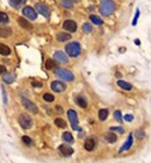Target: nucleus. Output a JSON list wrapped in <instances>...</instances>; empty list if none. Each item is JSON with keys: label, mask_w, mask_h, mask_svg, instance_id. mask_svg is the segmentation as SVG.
<instances>
[{"label": "nucleus", "mask_w": 151, "mask_h": 163, "mask_svg": "<svg viewBox=\"0 0 151 163\" xmlns=\"http://www.w3.org/2000/svg\"><path fill=\"white\" fill-rule=\"evenodd\" d=\"M35 9H36V12H37V13L42 14V15H43V17H45V18H49V17H50V14H51L50 8H49L45 4H42V2H37V4L35 5Z\"/></svg>", "instance_id": "obj_7"}, {"label": "nucleus", "mask_w": 151, "mask_h": 163, "mask_svg": "<svg viewBox=\"0 0 151 163\" xmlns=\"http://www.w3.org/2000/svg\"><path fill=\"white\" fill-rule=\"evenodd\" d=\"M63 28L65 30H68L69 33H75L77 30V23L73 20H65L63 23Z\"/></svg>", "instance_id": "obj_11"}, {"label": "nucleus", "mask_w": 151, "mask_h": 163, "mask_svg": "<svg viewBox=\"0 0 151 163\" xmlns=\"http://www.w3.org/2000/svg\"><path fill=\"white\" fill-rule=\"evenodd\" d=\"M58 150H59V153H60L63 156H65V157H69V156H71V155L73 154V148L68 145H60L58 147Z\"/></svg>", "instance_id": "obj_9"}, {"label": "nucleus", "mask_w": 151, "mask_h": 163, "mask_svg": "<svg viewBox=\"0 0 151 163\" xmlns=\"http://www.w3.org/2000/svg\"><path fill=\"white\" fill-rule=\"evenodd\" d=\"M62 138H63V140H64L65 142H68V143H72V142H73V136H72V134H71L70 132H64L63 135H62Z\"/></svg>", "instance_id": "obj_24"}, {"label": "nucleus", "mask_w": 151, "mask_h": 163, "mask_svg": "<svg viewBox=\"0 0 151 163\" xmlns=\"http://www.w3.org/2000/svg\"><path fill=\"white\" fill-rule=\"evenodd\" d=\"M109 129H111V132H117L119 134H123V133H124V129H123L122 127H120V126L119 127L113 126V127H111Z\"/></svg>", "instance_id": "obj_33"}, {"label": "nucleus", "mask_w": 151, "mask_h": 163, "mask_svg": "<svg viewBox=\"0 0 151 163\" xmlns=\"http://www.w3.org/2000/svg\"><path fill=\"white\" fill-rule=\"evenodd\" d=\"M135 44L136 46H141V41L139 40H135Z\"/></svg>", "instance_id": "obj_43"}, {"label": "nucleus", "mask_w": 151, "mask_h": 163, "mask_svg": "<svg viewBox=\"0 0 151 163\" xmlns=\"http://www.w3.org/2000/svg\"><path fill=\"white\" fill-rule=\"evenodd\" d=\"M90 19H91V21H92L94 25H98V26H101V25H104V21H102V19H100L99 17L94 15V14H92V15L90 17Z\"/></svg>", "instance_id": "obj_26"}, {"label": "nucleus", "mask_w": 151, "mask_h": 163, "mask_svg": "<svg viewBox=\"0 0 151 163\" xmlns=\"http://www.w3.org/2000/svg\"><path fill=\"white\" fill-rule=\"evenodd\" d=\"M65 51L70 57H78L81 51L80 43L79 42H70L69 44L65 46Z\"/></svg>", "instance_id": "obj_2"}, {"label": "nucleus", "mask_w": 151, "mask_h": 163, "mask_svg": "<svg viewBox=\"0 0 151 163\" xmlns=\"http://www.w3.org/2000/svg\"><path fill=\"white\" fill-rule=\"evenodd\" d=\"M22 14H23L26 18L32 20V21H34V20L37 19V12H36V9H34L32 6H26V7L22 9Z\"/></svg>", "instance_id": "obj_6"}, {"label": "nucleus", "mask_w": 151, "mask_h": 163, "mask_svg": "<svg viewBox=\"0 0 151 163\" xmlns=\"http://www.w3.org/2000/svg\"><path fill=\"white\" fill-rule=\"evenodd\" d=\"M55 75L57 77H59L60 79H64V80H68V82H72L75 79V76L73 73L66 69H62V68H58L55 69Z\"/></svg>", "instance_id": "obj_3"}, {"label": "nucleus", "mask_w": 151, "mask_h": 163, "mask_svg": "<svg viewBox=\"0 0 151 163\" xmlns=\"http://www.w3.org/2000/svg\"><path fill=\"white\" fill-rule=\"evenodd\" d=\"M50 86H51V90L57 92V93H60V92L65 91V89H66L65 84L63 82H59V80H54Z\"/></svg>", "instance_id": "obj_12"}, {"label": "nucleus", "mask_w": 151, "mask_h": 163, "mask_svg": "<svg viewBox=\"0 0 151 163\" xmlns=\"http://www.w3.org/2000/svg\"><path fill=\"white\" fill-rule=\"evenodd\" d=\"M71 1H72V2H73V4H75V2H79V1H80V0H71Z\"/></svg>", "instance_id": "obj_44"}, {"label": "nucleus", "mask_w": 151, "mask_h": 163, "mask_svg": "<svg viewBox=\"0 0 151 163\" xmlns=\"http://www.w3.org/2000/svg\"><path fill=\"white\" fill-rule=\"evenodd\" d=\"M135 136L137 139H143V138H145V132L142 130V129H138V130L135 132Z\"/></svg>", "instance_id": "obj_32"}, {"label": "nucleus", "mask_w": 151, "mask_h": 163, "mask_svg": "<svg viewBox=\"0 0 151 163\" xmlns=\"http://www.w3.org/2000/svg\"><path fill=\"white\" fill-rule=\"evenodd\" d=\"M104 140L106 142H108V143H114V142H116L117 138H116V135L114 133H107V134L104 135Z\"/></svg>", "instance_id": "obj_17"}, {"label": "nucleus", "mask_w": 151, "mask_h": 163, "mask_svg": "<svg viewBox=\"0 0 151 163\" xmlns=\"http://www.w3.org/2000/svg\"><path fill=\"white\" fill-rule=\"evenodd\" d=\"M56 38L59 41V42H64V41L70 40V38H71V35H70V34H68V33H58Z\"/></svg>", "instance_id": "obj_23"}, {"label": "nucleus", "mask_w": 151, "mask_h": 163, "mask_svg": "<svg viewBox=\"0 0 151 163\" xmlns=\"http://www.w3.org/2000/svg\"><path fill=\"white\" fill-rule=\"evenodd\" d=\"M84 147H85V149H86L87 151H92L95 147V140L93 138H88V139L85 141Z\"/></svg>", "instance_id": "obj_14"}, {"label": "nucleus", "mask_w": 151, "mask_h": 163, "mask_svg": "<svg viewBox=\"0 0 151 163\" xmlns=\"http://www.w3.org/2000/svg\"><path fill=\"white\" fill-rule=\"evenodd\" d=\"M9 54H11V49H9L6 44L0 43V55H2V56H8Z\"/></svg>", "instance_id": "obj_25"}, {"label": "nucleus", "mask_w": 151, "mask_h": 163, "mask_svg": "<svg viewBox=\"0 0 151 163\" xmlns=\"http://www.w3.org/2000/svg\"><path fill=\"white\" fill-rule=\"evenodd\" d=\"M32 85L33 86H35V88H42V83L41 82H36V80H34V82H32Z\"/></svg>", "instance_id": "obj_40"}, {"label": "nucleus", "mask_w": 151, "mask_h": 163, "mask_svg": "<svg viewBox=\"0 0 151 163\" xmlns=\"http://www.w3.org/2000/svg\"><path fill=\"white\" fill-rule=\"evenodd\" d=\"M21 103H22L23 107H24L26 109H28L29 112H32V113H34V114H36V113L38 112L37 106H36V105H35L34 103H32L30 100H28L27 98H22Z\"/></svg>", "instance_id": "obj_8"}, {"label": "nucleus", "mask_w": 151, "mask_h": 163, "mask_svg": "<svg viewBox=\"0 0 151 163\" xmlns=\"http://www.w3.org/2000/svg\"><path fill=\"white\" fill-rule=\"evenodd\" d=\"M54 59H55L56 62H58V63H68L69 57H68V55L65 54L64 51L57 50L56 53L54 54Z\"/></svg>", "instance_id": "obj_10"}, {"label": "nucleus", "mask_w": 151, "mask_h": 163, "mask_svg": "<svg viewBox=\"0 0 151 163\" xmlns=\"http://www.w3.org/2000/svg\"><path fill=\"white\" fill-rule=\"evenodd\" d=\"M115 9H116V5L113 0H101L100 6H99V11H100L101 15L108 17V15L113 14Z\"/></svg>", "instance_id": "obj_1"}, {"label": "nucleus", "mask_w": 151, "mask_h": 163, "mask_svg": "<svg viewBox=\"0 0 151 163\" xmlns=\"http://www.w3.org/2000/svg\"><path fill=\"white\" fill-rule=\"evenodd\" d=\"M123 119H124L126 121H128V122H132V120H134V115H132V114H126Z\"/></svg>", "instance_id": "obj_39"}, {"label": "nucleus", "mask_w": 151, "mask_h": 163, "mask_svg": "<svg viewBox=\"0 0 151 163\" xmlns=\"http://www.w3.org/2000/svg\"><path fill=\"white\" fill-rule=\"evenodd\" d=\"M83 30L85 32V33H91L92 30H93V27L90 25V23H87V22H85L84 25H83Z\"/></svg>", "instance_id": "obj_31"}, {"label": "nucleus", "mask_w": 151, "mask_h": 163, "mask_svg": "<svg viewBox=\"0 0 151 163\" xmlns=\"http://www.w3.org/2000/svg\"><path fill=\"white\" fill-rule=\"evenodd\" d=\"M43 99H44L47 103H52V101L55 100V97H54L52 94H50V93H44V94H43Z\"/></svg>", "instance_id": "obj_30"}, {"label": "nucleus", "mask_w": 151, "mask_h": 163, "mask_svg": "<svg viewBox=\"0 0 151 163\" xmlns=\"http://www.w3.org/2000/svg\"><path fill=\"white\" fill-rule=\"evenodd\" d=\"M108 114H109L108 109H101L100 111H99V119H100L101 121H105V120L107 119Z\"/></svg>", "instance_id": "obj_22"}, {"label": "nucleus", "mask_w": 151, "mask_h": 163, "mask_svg": "<svg viewBox=\"0 0 151 163\" xmlns=\"http://www.w3.org/2000/svg\"><path fill=\"white\" fill-rule=\"evenodd\" d=\"M19 124L23 129H29L33 125V120L28 114L22 113L19 115Z\"/></svg>", "instance_id": "obj_4"}, {"label": "nucleus", "mask_w": 151, "mask_h": 163, "mask_svg": "<svg viewBox=\"0 0 151 163\" xmlns=\"http://www.w3.org/2000/svg\"><path fill=\"white\" fill-rule=\"evenodd\" d=\"M12 35V29L9 27L1 26L0 27V37H9Z\"/></svg>", "instance_id": "obj_16"}, {"label": "nucleus", "mask_w": 151, "mask_h": 163, "mask_svg": "<svg viewBox=\"0 0 151 163\" xmlns=\"http://www.w3.org/2000/svg\"><path fill=\"white\" fill-rule=\"evenodd\" d=\"M56 109H57V112H59V113H63V109H62L60 106H56Z\"/></svg>", "instance_id": "obj_42"}, {"label": "nucleus", "mask_w": 151, "mask_h": 163, "mask_svg": "<svg viewBox=\"0 0 151 163\" xmlns=\"http://www.w3.org/2000/svg\"><path fill=\"white\" fill-rule=\"evenodd\" d=\"M27 2V0H8V4L12 6V7H14V8H21L24 4Z\"/></svg>", "instance_id": "obj_15"}, {"label": "nucleus", "mask_w": 151, "mask_h": 163, "mask_svg": "<svg viewBox=\"0 0 151 163\" xmlns=\"http://www.w3.org/2000/svg\"><path fill=\"white\" fill-rule=\"evenodd\" d=\"M18 22H19L20 26L22 28H24V29H30L32 28V25L29 23V21H27L24 18H19L18 19Z\"/></svg>", "instance_id": "obj_20"}, {"label": "nucleus", "mask_w": 151, "mask_h": 163, "mask_svg": "<svg viewBox=\"0 0 151 163\" xmlns=\"http://www.w3.org/2000/svg\"><path fill=\"white\" fill-rule=\"evenodd\" d=\"M68 118H69V120H70L71 127H72L75 130H81V128L78 126V115H77L76 111L69 109V111H68Z\"/></svg>", "instance_id": "obj_5"}, {"label": "nucleus", "mask_w": 151, "mask_h": 163, "mask_svg": "<svg viewBox=\"0 0 151 163\" xmlns=\"http://www.w3.org/2000/svg\"><path fill=\"white\" fill-rule=\"evenodd\" d=\"M132 142H134V138H132V134H129V136H128V139H127V141L123 143V146L120 148V150H119V153H123V151H126V150H128V149H130V147L132 146Z\"/></svg>", "instance_id": "obj_13"}, {"label": "nucleus", "mask_w": 151, "mask_h": 163, "mask_svg": "<svg viewBox=\"0 0 151 163\" xmlns=\"http://www.w3.org/2000/svg\"><path fill=\"white\" fill-rule=\"evenodd\" d=\"M60 4H62V6H63V7L69 8V9L73 7V2H72L71 0H60Z\"/></svg>", "instance_id": "obj_28"}, {"label": "nucleus", "mask_w": 151, "mask_h": 163, "mask_svg": "<svg viewBox=\"0 0 151 163\" xmlns=\"http://www.w3.org/2000/svg\"><path fill=\"white\" fill-rule=\"evenodd\" d=\"M76 103H77V105L80 106L81 109H86V107H87V101H86V99H85L84 97H81V96H78V97L76 98Z\"/></svg>", "instance_id": "obj_18"}, {"label": "nucleus", "mask_w": 151, "mask_h": 163, "mask_svg": "<svg viewBox=\"0 0 151 163\" xmlns=\"http://www.w3.org/2000/svg\"><path fill=\"white\" fill-rule=\"evenodd\" d=\"M14 80H15L14 75L8 73V72L4 73V82H5V83H7V84H12Z\"/></svg>", "instance_id": "obj_21"}, {"label": "nucleus", "mask_w": 151, "mask_h": 163, "mask_svg": "<svg viewBox=\"0 0 151 163\" xmlns=\"http://www.w3.org/2000/svg\"><path fill=\"white\" fill-rule=\"evenodd\" d=\"M22 142H23L24 145H27V146H30L32 143H33L32 139H30L29 136H27V135H23V136H22Z\"/></svg>", "instance_id": "obj_35"}, {"label": "nucleus", "mask_w": 151, "mask_h": 163, "mask_svg": "<svg viewBox=\"0 0 151 163\" xmlns=\"http://www.w3.org/2000/svg\"><path fill=\"white\" fill-rule=\"evenodd\" d=\"M1 90H2V99H4V104L6 105V104H7V94H6V90L4 89V86H1Z\"/></svg>", "instance_id": "obj_38"}, {"label": "nucleus", "mask_w": 151, "mask_h": 163, "mask_svg": "<svg viewBox=\"0 0 151 163\" xmlns=\"http://www.w3.org/2000/svg\"><path fill=\"white\" fill-rule=\"evenodd\" d=\"M6 72H7L6 68H5L4 65H0V75H1V73H6Z\"/></svg>", "instance_id": "obj_41"}, {"label": "nucleus", "mask_w": 151, "mask_h": 163, "mask_svg": "<svg viewBox=\"0 0 151 163\" xmlns=\"http://www.w3.org/2000/svg\"><path fill=\"white\" fill-rule=\"evenodd\" d=\"M54 67H55V64H54L52 59H48L47 63H45V68H47L48 70H50V69H54Z\"/></svg>", "instance_id": "obj_37"}, {"label": "nucleus", "mask_w": 151, "mask_h": 163, "mask_svg": "<svg viewBox=\"0 0 151 163\" xmlns=\"http://www.w3.org/2000/svg\"><path fill=\"white\" fill-rule=\"evenodd\" d=\"M9 19H8V15L4 12H0V23H8Z\"/></svg>", "instance_id": "obj_29"}, {"label": "nucleus", "mask_w": 151, "mask_h": 163, "mask_svg": "<svg viewBox=\"0 0 151 163\" xmlns=\"http://www.w3.org/2000/svg\"><path fill=\"white\" fill-rule=\"evenodd\" d=\"M114 119L116 121H122V114H121L120 111H115L114 112Z\"/></svg>", "instance_id": "obj_36"}, {"label": "nucleus", "mask_w": 151, "mask_h": 163, "mask_svg": "<svg viewBox=\"0 0 151 163\" xmlns=\"http://www.w3.org/2000/svg\"><path fill=\"white\" fill-rule=\"evenodd\" d=\"M117 85L121 88V89H123V90H132V85L130 83H128V82H124V80H122V79H120V80H117Z\"/></svg>", "instance_id": "obj_19"}, {"label": "nucleus", "mask_w": 151, "mask_h": 163, "mask_svg": "<svg viewBox=\"0 0 151 163\" xmlns=\"http://www.w3.org/2000/svg\"><path fill=\"white\" fill-rule=\"evenodd\" d=\"M139 9L138 8H136V13H135V17H134V19H132V26H136L137 25V21H138V18H139Z\"/></svg>", "instance_id": "obj_34"}, {"label": "nucleus", "mask_w": 151, "mask_h": 163, "mask_svg": "<svg viewBox=\"0 0 151 163\" xmlns=\"http://www.w3.org/2000/svg\"><path fill=\"white\" fill-rule=\"evenodd\" d=\"M55 125L57 127H59V128H66V122L63 119H60V118H56L55 119Z\"/></svg>", "instance_id": "obj_27"}]
</instances>
